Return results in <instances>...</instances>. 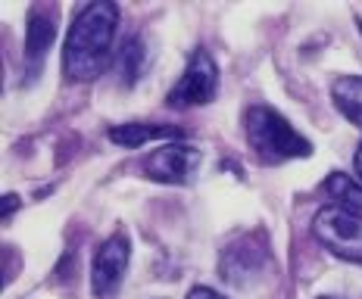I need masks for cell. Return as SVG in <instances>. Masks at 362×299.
<instances>
[{
    "instance_id": "obj_10",
    "label": "cell",
    "mask_w": 362,
    "mask_h": 299,
    "mask_svg": "<svg viewBox=\"0 0 362 299\" xmlns=\"http://www.w3.org/2000/svg\"><path fill=\"white\" fill-rule=\"evenodd\" d=\"M54 37H57V28H54V22H50L44 13H37L32 10L28 13V28H25V56L37 59L41 63L44 54L50 50V44H54Z\"/></svg>"
},
{
    "instance_id": "obj_5",
    "label": "cell",
    "mask_w": 362,
    "mask_h": 299,
    "mask_svg": "<svg viewBox=\"0 0 362 299\" xmlns=\"http://www.w3.org/2000/svg\"><path fill=\"white\" fill-rule=\"evenodd\" d=\"M200 159V150L191 144H163L144 159V171L163 184H187L197 175Z\"/></svg>"
},
{
    "instance_id": "obj_6",
    "label": "cell",
    "mask_w": 362,
    "mask_h": 299,
    "mask_svg": "<svg viewBox=\"0 0 362 299\" xmlns=\"http://www.w3.org/2000/svg\"><path fill=\"white\" fill-rule=\"evenodd\" d=\"M128 259H132V246H128L125 234H112L100 243L90 265V290L97 296H110L119 290L125 271H128Z\"/></svg>"
},
{
    "instance_id": "obj_12",
    "label": "cell",
    "mask_w": 362,
    "mask_h": 299,
    "mask_svg": "<svg viewBox=\"0 0 362 299\" xmlns=\"http://www.w3.org/2000/svg\"><path fill=\"white\" fill-rule=\"evenodd\" d=\"M144 66H147L144 41H141V37H128L122 44V50L116 54V72L122 75L125 85H134V81L141 78V72H144Z\"/></svg>"
},
{
    "instance_id": "obj_11",
    "label": "cell",
    "mask_w": 362,
    "mask_h": 299,
    "mask_svg": "<svg viewBox=\"0 0 362 299\" xmlns=\"http://www.w3.org/2000/svg\"><path fill=\"white\" fill-rule=\"evenodd\" d=\"M325 190L331 193L334 206H344L350 212H362V181H356V178L344 175V171H331Z\"/></svg>"
},
{
    "instance_id": "obj_8",
    "label": "cell",
    "mask_w": 362,
    "mask_h": 299,
    "mask_svg": "<svg viewBox=\"0 0 362 299\" xmlns=\"http://www.w3.org/2000/svg\"><path fill=\"white\" fill-rule=\"evenodd\" d=\"M331 100L353 125L362 128V75H341V78H334Z\"/></svg>"
},
{
    "instance_id": "obj_2",
    "label": "cell",
    "mask_w": 362,
    "mask_h": 299,
    "mask_svg": "<svg viewBox=\"0 0 362 299\" xmlns=\"http://www.w3.org/2000/svg\"><path fill=\"white\" fill-rule=\"evenodd\" d=\"M244 131L247 144L256 153V159L266 166H281L288 159H303L313 153V144L300 134L281 112L272 106H250L244 116Z\"/></svg>"
},
{
    "instance_id": "obj_3",
    "label": "cell",
    "mask_w": 362,
    "mask_h": 299,
    "mask_svg": "<svg viewBox=\"0 0 362 299\" xmlns=\"http://www.w3.org/2000/svg\"><path fill=\"white\" fill-rule=\"evenodd\" d=\"M313 234L331 256L362 265V212L344 206H322L313 219Z\"/></svg>"
},
{
    "instance_id": "obj_4",
    "label": "cell",
    "mask_w": 362,
    "mask_h": 299,
    "mask_svg": "<svg viewBox=\"0 0 362 299\" xmlns=\"http://www.w3.org/2000/svg\"><path fill=\"white\" fill-rule=\"evenodd\" d=\"M218 94V66L206 50H194L191 63H187L185 75L178 78V85L169 91V106L187 109V106H206Z\"/></svg>"
},
{
    "instance_id": "obj_9",
    "label": "cell",
    "mask_w": 362,
    "mask_h": 299,
    "mask_svg": "<svg viewBox=\"0 0 362 299\" xmlns=\"http://www.w3.org/2000/svg\"><path fill=\"white\" fill-rule=\"evenodd\" d=\"M178 128L172 125H138V122H128V125H116V128L107 131V138L119 147H141L147 140H165V138H178Z\"/></svg>"
},
{
    "instance_id": "obj_1",
    "label": "cell",
    "mask_w": 362,
    "mask_h": 299,
    "mask_svg": "<svg viewBox=\"0 0 362 299\" xmlns=\"http://www.w3.org/2000/svg\"><path fill=\"white\" fill-rule=\"evenodd\" d=\"M119 6L116 4H88L75 16L63 44V69L69 81H94L112 63V41H116Z\"/></svg>"
},
{
    "instance_id": "obj_14",
    "label": "cell",
    "mask_w": 362,
    "mask_h": 299,
    "mask_svg": "<svg viewBox=\"0 0 362 299\" xmlns=\"http://www.w3.org/2000/svg\"><path fill=\"white\" fill-rule=\"evenodd\" d=\"M10 209H13V212H16V209H19V197H16V193H13V197H10V193H6V197H4V219H6V215H10Z\"/></svg>"
},
{
    "instance_id": "obj_16",
    "label": "cell",
    "mask_w": 362,
    "mask_h": 299,
    "mask_svg": "<svg viewBox=\"0 0 362 299\" xmlns=\"http://www.w3.org/2000/svg\"><path fill=\"white\" fill-rule=\"evenodd\" d=\"M319 299H328V296H319Z\"/></svg>"
},
{
    "instance_id": "obj_15",
    "label": "cell",
    "mask_w": 362,
    "mask_h": 299,
    "mask_svg": "<svg viewBox=\"0 0 362 299\" xmlns=\"http://www.w3.org/2000/svg\"><path fill=\"white\" fill-rule=\"evenodd\" d=\"M353 166H356V175H359V181H362V144L356 150V159H353Z\"/></svg>"
},
{
    "instance_id": "obj_7",
    "label": "cell",
    "mask_w": 362,
    "mask_h": 299,
    "mask_svg": "<svg viewBox=\"0 0 362 299\" xmlns=\"http://www.w3.org/2000/svg\"><path fill=\"white\" fill-rule=\"evenodd\" d=\"M269 262V252L256 237H240V240L228 243L218 262V271L235 287H250L256 278H262V268Z\"/></svg>"
},
{
    "instance_id": "obj_13",
    "label": "cell",
    "mask_w": 362,
    "mask_h": 299,
    "mask_svg": "<svg viewBox=\"0 0 362 299\" xmlns=\"http://www.w3.org/2000/svg\"><path fill=\"white\" fill-rule=\"evenodd\" d=\"M187 299H228V296H222L213 287H194L191 293H187Z\"/></svg>"
}]
</instances>
